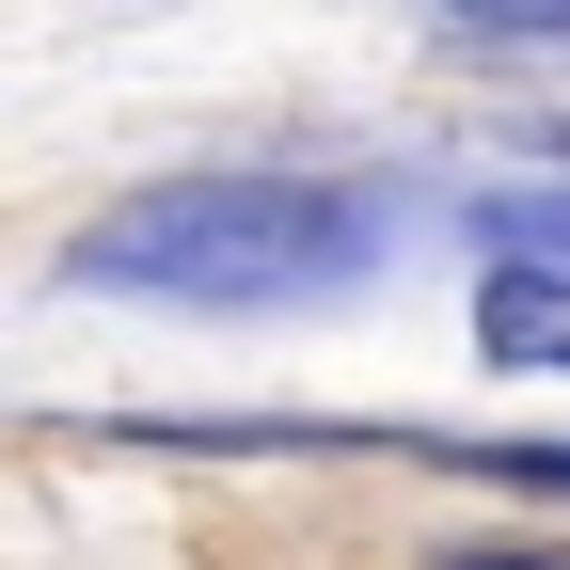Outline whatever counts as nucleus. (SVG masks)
Instances as JSON below:
<instances>
[{
  "mask_svg": "<svg viewBox=\"0 0 570 570\" xmlns=\"http://www.w3.org/2000/svg\"><path fill=\"white\" fill-rule=\"evenodd\" d=\"M444 570H570V554H444Z\"/></svg>",
  "mask_w": 570,
  "mask_h": 570,
  "instance_id": "obj_5",
  "label": "nucleus"
},
{
  "mask_svg": "<svg viewBox=\"0 0 570 570\" xmlns=\"http://www.w3.org/2000/svg\"><path fill=\"white\" fill-rule=\"evenodd\" d=\"M396 254V206L348 175H159L96 206L63 238V285L111 302H190V317H269V302H333Z\"/></svg>",
  "mask_w": 570,
  "mask_h": 570,
  "instance_id": "obj_1",
  "label": "nucleus"
},
{
  "mask_svg": "<svg viewBox=\"0 0 570 570\" xmlns=\"http://www.w3.org/2000/svg\"><path fill=\"white\" fill-rule=\"evenodd\" d=\"M475 365L570 381V269H491V285H475Z\"/></svg>",
  "mask_w": 570,
  "mask_h": 570,
  "instance_id": "obj_2",
  "label": "nucleus"
},
{
  "mask_svg": "<svg viewBox=\"0 0 570 570\" xmlns=\"http://www.w3.org/2000/svg\"><path fill=\"white\" fill-rule=\"evenodd\" d=\"M381 460H444V475H508V491H570V444H491V428H381Z\"/></svg>",
  "mask_w": 570,
  "mask_h": 570,
  "instance_id": "obj_3",
  "label": "nucleus"
},
{
  "mask_svg": "<svg viewBox=\"0 0 570 570\" xmlns=\"http://www.w3.org/2000/svg\"><path fill=\"white\" fill-rule=\"evenodd\" d=\"M428 17H460V32H523V48H570V0H428Z\"/></svg>",
  "mask_w": 570,
  "mask_h": 570,
  "instance_id": "obj_4",
  "label": "nucleus"
},
{
  "mask_svg": "<svg viewBox=\"0 0 570 570\" xmlns=\"http://www.w3.org/2000/svg\"><path fill=\"white\" fill-rule=\"evenodd\" d=\"M539 142H554V159H570V127H539Z\"/></svg>",
  "mask_w": 570,
  "mask_h": 570,
  "instance_id": "obj_6",
  "label": "nucleus"
}]
</instances>
